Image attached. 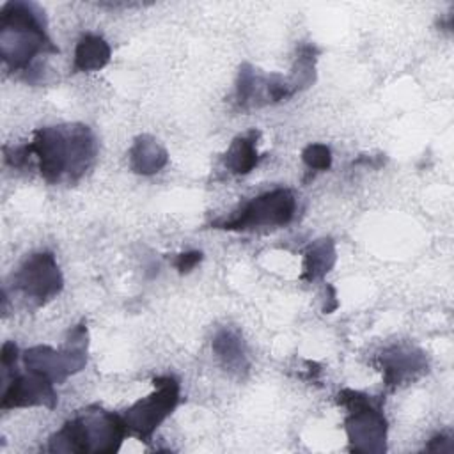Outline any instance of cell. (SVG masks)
<instances>
[{
  "mask_svg": "<svg viewBox=\"0 0 454 454\" xmlns=\"http://www.w3.org/2000/svg\"><path fill=\"white\" fill-rule=\"evenodd\" d=\"M30 160L35 158L41 177L50 183H76L94 165L98 140L87 124L44 126L25 144Z\"/></svg>",
  "mask_w": 454,
  "mask_h": 454,
  "instance_id": "cell-1",
  "label": "cell"
},
{
  "mask_svg": "<svg viewBox=\"0 0 454 454\" xmlns=\"http://www.w3.org/2000/svg\"><path fill=\"white\" fill-rule=\"evenodd\" d=\"M59 53L35 2L11 0L0 7V57L11 71H32L39 55Z\"/></svg>",
  "mask_w": 454,
  "mask_h": 454,
  "instance_id": "cell-2",
  "label": "cell"
},
{
  "mask_svg": "<svg viewBox=\"0 0 454 454\" xmlns=\"http://www.w3.org/2000/svg\"><path fill=\"white\" fill-rule=\"evenodd\" d=\"M129 436L121 413L89 406L50 436L48 450L62 454H114Z\"/></svg>",
  "mask_w": 454,
  "mask_h": 454,
  "instance_id": "cell-3",
  "label": "cell"
},
{
  "mask_svg": "<svg viewBox=\"0 0 454 454\" xmlns=\"http://www.w3.org/2000/svg\"><path fill=\"white\" fill-rule=\"evenodd\" d=\"M335 401L348 410L344 419L348 449L358 454H383L387 450L388 431L381 408L383 401L353 388H342Z\"/></svg>",
  "mask_w": 454,
  "mask_h": 454,
  "instance_id": "cell-4",
  "label": "cell"
},
{
  "mask_svg": "<svg viewBox=\"0 0 454 454\" xmlns=\"http://www.w3.org/2000/svg\"><path fill=\"white\" fill-rule=\"evenodd\" d=\"M296 215V197L289 188H273L234 209L227 216L213 220L209 225L220 231L245 232L261 227H284Z\"/></svg>",
  "mask_w": 454,
  "mask_h": 454,
  "instance_id": "cell-5",
  "label": "cell"
},
{
  "mask_svg": "<svg viewBox=\"0 0 454 454\" xmlns=\"http://www.w3.org/2000/svg\"><path fill=\"white\" fill-rule=\"evenodd\" d=\"M89 332L82 321L74 325L60 349L51 346H32L23 351V365L27 371L39 372L53 383H64L69 376L80 372L87 365Z\"/></svg>",
  "mask_w": 454,
  "mask_h": 454,
  "instance_id": "cell-6",
  "label": "cell"
},
{
  "mask_svg": "<svg viewBox=\"0 0 454 454\" xmlns=\"http://www.w3.org/2000/svg\"><path fill=\"white\" fill-rule=\"evenodd\" d=\"M154 390L133 403L121 415L129 434L140 442H149L161 422L176 410L181 399V383L174 374H161L153 378Z\"/></svg>",
  "mask_w": 454,
  "mask_h": 454,
  "instance_id": "cell-7",
  "label": "cell"
},
{
  "mask_svg": "<svg viewBox=\"0 0 454 454\" xmlns=\"http://www.w3.org/2000/svg\"><path fill=\"white\" fill-rule=\"evenodd\" d=\"M12 286L34 307H43L57 298L64 287V277L53 252L30 254L14 271Z\"/></svg>",
  "mask_w": 454,
  "mask_h": 454,
  "instance_id": "cell-8",
  "label": "cell"
},
{
  "mask_svg": "<svg viewBox=\"0 0 454 454\" xmlns=\"http://www.w3.org/2000/svg\"><path fill=\"white\" fill-rule=\"evenodd\" d=\"M376 360L383 376V383L388 390L413 383L424 372H427L429 367L426 353L408 342H397L385 348Z\"/></svg>",
  "mask_w": 454,
  "mask_h": 454,
  "instance_id": "cell-9",
  "label": "cell"
},
{
  "mask_svg": "<svg viewBox=\"0 0 454 454\" xmlns=\"http://www.w3.org/2000/svg\"><path fill=\"white\" fill-rule=\"evenodd\" d=\"M55 383L39 374L27 371L23 374L14 372L9 381H5V388L2 392L0 408L12 410V408H30V406H44L53 410L59 403Z\"/></svg>",
  "mask_w": 454,
  "mask_h": 454,
  "instance_id": "cell-10",
  "label": "cell"
},
{
  "mask_svg": "<svg viewBox=\"0 0 454 454\" xmlns=\"http://www.w3.org/2000/svg\"><path fill=\"white\" fill-rule=\"evenodd\" d=\"M211 348L227 372L238 378L247 376L250 369V360H248L245 340L236 328L232 326L218 328L216 333L213 335Z\"/></svg>",
  "mask_w": 454,
  "mask_h": 454,
  "instance_id": "cell-11",
  "label": "cell"
},
{
  "mask_svg": "<svg viewBox=\"0 0 454 454\" xmlns=\"http://www.w3.org/2000/svg\"><path fill=\"white\" fill-rule=\"evenodd\" d=\"M129 168L138 176H153L160 172L167 161V149L151 135H138L128 153Z\"/></svg>",
  "mask_w": 454,
  "mask_h": 454,
  "instance_id": "cell-12",
  "label": "cell"
},
{
  "mask_svg": "<svg viewBox=\"0 0 454 454\" xmlns=\"http://www.w3.org/2000/svg\"><path fill=\"white\" fill-rule=\"evenodd\" d=\"M259 137H261L259 129H250L243 135H238L231 142V145L223 156V165L231 174L247 176L248 172H252L257 167V163L261 160V156L257 153Z\"/></svg>",
  "mask_w": 454,
  "mask_h": 454,
  "instance_id": "cell-13",
  "label": "cell"
},
{
  "mask_svg": "<svg viewBox=\"0 0 454 454\" xmlns=\"http://www.w3.org/2000/svg\"><path fill=\"white\" fill-rule=\"evenodd\" d=\"M337 250L332 238H319L312 241L303 254V268L300 278L305 282H316L326 277L335 266Z\"/></svg>",
  "mask_w": 454,
  "mask_h": 454,
  "instance_id": "cell-14",
  "label": "cell"
},
{
  "mask_svg": "<svg viewBox=\"0 0 454 454\" xmlns=\"http://www.w3.org/2000/svg\"><path fill=\"white\" fill-rule=\"evenodd\" d=\"M112 57L110 44L96 34H85L80 37L74 48L73 69L76 73H92L103 69Z\"/></svg>",
  "mask_w": 454,
  "mask_h": 454,
  "instance_id": "cell-15",
  "label": "cell"
},
{
  "mask_svg": "<svg viewBox=\"0 0 454 454\" xmlns=\"http://www.w3.org/2000/svg\"><path fill=\"white\" fill-rule=\"evenodd\" d=\"M234 101H236V106L241 110L266 106L264 74L257 73V69L248 62L239 66L236 90H234Z\"/></svg>",
  "mask_w": 454,
  "mask_h": 454,
  "instance_id": "cell-16",
  "label": "cell"
},
{
  "mask_svg": "<svg viewBox=\"0 0 454 454\" xmlns=\"http://www.w3.org/2000/svg\"><path fill=\"white\" fill-rule=\"evenodd\" d=\"M316 62H317V50L312 44H301L298 48V55L294 59L291 73L286 76L293 96L309 89L314 83Z\"/></svg>",
  "mask_w": 454,
  "mask_h": 454,
  "instance_id": "cell-17",
  "label": "cell"
},
{
  "mask_svg": "<svg viewBox=\"0 0 454 454\" xmlns=\"http://www.w3.org/2000/svg\"><path fill=\"white\" fill-rule=\"evenodd\" d=\"M301 160L309 170L325 172L332 167V151L326 144L314 142L301 151Z\"/></svg>",
  "mask_w": 454,
  "mask_h": 454,
  "instance_id": "cell-18",
  "label": "cell"
},
{
  "mask_svg": "<svg viewBox=\"0 0 454 454\" xmlns=\"http://www.w3.org/2000/svg\"><path fill=\"white\" fill-rule=\"evenodd\" d=\"M202 261V252L200 250H186L176 255L174 259V268L177 270V273L186 275L190 273L199 262Z\"/></svg>",
  "mask_w": 454,
  "mask_h": 454,
  "instance_id": "cell-19",
  "label": "cell"
},
{
  "mask_svg": "<svg viewBox=\"0 0 454 454\" xmlns=\"http://www.w3.org/2000/svg\"><path fill=\"white\" fill-rule=\"evenodd\" d=\"M18 346L12 342V340H7L2 344V349H0V362H2V378L9 376L11 369L16 367V362H18Z\"/></svg>",
  "mask_w": 454,
  "mask_h": 454,
  "instance_id": "cell-20",
  "label": "cell"
},
{
  "mask_svg": "<svg viewBox=\"0 0 454 454\" xmlns=\"http://www.w3.org/2000/svg\"><path fill=\"white\" fill-rule=\"evenodd\" d=\"M445 443H452V440H450L449 436H445V434H436L434 438L429 440V443L426 445V450H433V452H443V450H447V452H450L452 449H450V447H445Z\"/></svg>",
  "mask_w": 454,
  "mask_h": 454,
  "instance_id": "cell-21",
  "label": "cell"
},
{
  "mask_svg": "<svg viewBox=\"0 0 454 454\" xmlns=\"http://www.w3.org/2000/svg\"><path fill=\"white\" fill-rule=\"evenodd\" d=\"M326 291H328V296H326V300H328V303H325L323 305V312L325 314H330V312H333L335 309H337V305H339V301H337V294H335V289H333V286H326Z\"/></svg>",
  "mask_w": 454,
  "mask_h": 454,
  "instance_id": "cell-22",
  "label": "cell"
}]
</instances>
